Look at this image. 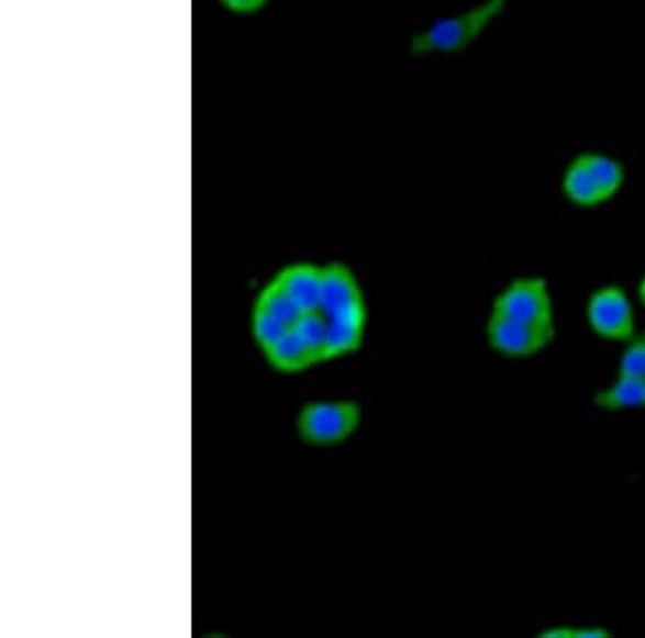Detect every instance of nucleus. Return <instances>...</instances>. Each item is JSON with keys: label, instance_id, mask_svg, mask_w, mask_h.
Here are the masks:
<instances>
[{"label": "nucleus", "instance_id": "nucleus-15", "mask_svg": "<svg viewBox=\"0 0 645 638\" xmlns=\"http://www.w3.org/2000/svg\"><path fill=\"white\" fill-rule=\"evenodd\" d=\"M541 638H575V628L572 626H557V628H548L543 630Z\"/></svg>", "mask_w": 645, "mask_h": 638}, {"label": "nucleus", "instance_id": "nucleus-12", "mask_svg": "<svg viewBox=\"0 0 645 638\" xmlns=\"http://www.w3.org/2000/svg\"><path fill=\"white\" fill-rule=\"evenodd\" d=\"M618 377L645 379V336L626 343V348L618 361Z\"/></svg>", "mask_w": 645, "mask_h": 638}, {"label": "nucleus", "instance_id": "nucleus-16", "mask_svg": "<svg viewBox=\"0 0 645 638\" xmlns=\"http://www.w3.org/2000/svg\"><path fill=\"white\" fill-rule=\"evenodd\" d=\"M640 296H642V303H644V305H645V276H644V280H642V282H640Z\"/></svg>", "mask_w": 645, "mask_h": 638}, {"label": "nucleus", "instance_id": "nucleus-3", "mask_svg": "<svg viewBox=\"0 0 645 638\" xmlns=\"http://www.w3.org/2000/svg\"><path fill=\"white\" fill-rule=\"evenodd\" d=\"M508 0H482L476 7L435 20L409 42L411 56L456 54L469 48L480 35L503 13Z\"/></svg>", "mask_w": 645, "mask_h": 638}, {"label": "nucleus", "instance_id": "nucleus-2", "mask_svg": "<svg viewBox=\"0 0 645 638\" xmlns=\"http://www.w3.org/2000/svg\"><path fill=\"white\" fill-rule=\"evenodd\" d=\"M364 422V406L353 398L308 400L296 413V435L312 449H334L351 441Z\"/></svg>", "mask_w": 645, "mask_h": 638}, {"label": "nucleus", "instance_id": "nucleus-10", "mask_svg": "<svg viewBox=\"0 0 645 638\" xmlns=\"http://www.w3.org/2000/svg\"><path fill=\"white\" fill-rule=\"evenodd\" d=\"M594 404L602 411H613V413L645 408V379L615 377V381L609 388L596 393Z\"/></svg>", "mask_w": 645, "mask_h": 638}, {"label": "nucleus", "instance_id": "nucleus-13", "mask_svg": "<svg viewBox=\"0 0 645 638\" xmlns=\"http://www.w3.org/2000/svg\"><path fill=\"white\" fill-rule=\"evenodd\" d=\"M222 9H226L233 15H254L263 11L269 0H218Z\"/></svg>", "mask_w": 645, "mask_h": 638}, {"label": "nucleus", "instance_id": "nucleus-1", "mask_svg": "<svg viewBox=\"0 0 645 638\" xmlns=\"http://www.w3.org/2000/svg\"><path fill=\"white\" fill-rule=\"evenodd\" d=\"M319 310L327 321L325 363L355 355L366 338L368 303L355 271L347 262H323Z\"/></svg>", "mask_w": 645, "mask_h": 638}, {"label": "nucleus", "instance_id": "nucleus-11", "mask_svg": "<svg viewBox=\"0 0 645 638\" xmlns=\"http://www.w3.org/2000/svg\"><path fill=\"white\" fill-rule=\"evenodd\" d=\"M583 157H586V161H588V166H590V170L594 175L602 200L604 202L611 200L622 190L624 179H626L622 161H618L615 157L604 155V153H583Z\"/></svg>", "mask_w": 645, "mask_h": 638}, {"label": "nucleus", "instance_id": "nucleus-14", "mask_svg": "<svg viewBox=\"0 0 645 638\" xmlns=\"http://www.w3.org/2000/svg\"><path fill=\"white\" fill-rule=\"evenodd\" d=\"M611 633L604 628H596V626H583V628H575V638H609Z\"/></svg>", "mask_w": 645, "mask_h": 638}, {"label": "nucleus", "instance_id": "nucleus-5", "mask_svg": "<svg viewBox=\"0 0 645 638\" xmlns=\"http://www.w3.org/2000/svg\"><path fill=\"white\" fill-rule=\"evenodd\" d=\"M487 343L497 355L508 359H527L543 352L555 340V325H532L491 310L487 318Z\"/></svg>", "mask_w": 645, "mask_h": 638}, {"label": "nucleus", "instance_id": "nucleus-4", "mask_svg": "<svg viewBox=\"0 0 645 638\" xmlns=\"http://www.w3.org/2000/svg\"><path fill=\"white\" fill-rule=\"evenodd\" d=\"M493 312L532 325H555V305L548 282L541 276L512 280L493 301Z\"/></svg>", "mask_w": 645, "mask_h": 638}, {"label": "nucleus", "instance_id": "nucleus-6", "mask_svg": "<svg viewBox=\"0 0 645 638\" xmlns=\"http://www.w3.org/2000/svg\"><path fill=\"white\" fill-rule=\"evenodd\" d=\"M586 318L596 336L613 343L635 338V310L624 289L607 284L596 289L586 305Z\"/></svg>", "mask_w": 645, "mask_h": 638}, {"label": "nucleus", "instance_id": "nucleus-9", "mask_svg": "<svg viewBox=\"0 0 645 638\" xmlns=\"http://www.w3.org/2000/svg\"><path fill=\"white\" fill-rule=\"evenodd\" d=\"M561 190H564V197L568 198L572 204L581 206V209H594V206L604 202L583 153H579L568 164V168L564 172V179H561Z\"/></svg>", "mask_w": 645, "mask_h": 638}, {"label": "nucleus", "instance_id": "nucleus-8", "mask_svg": "<svg viewBox=\"0 0 645 638\" xmlns=\"http://www.w3.org/2000/svg\"><path fill=\"white\" fill-rule=\"evenodd\" d=\"M263 361L278 374L296 377L303 374L314 366H321L319 355L308 346V343L293 327L280 343L274 344L269 350L263 352Z\"/></svg>", "mask_w": 645, "mask_h": 638}, {"label": "nucleus", "instance_id": "nucleus-7", "mask_svg": "<svg viewBox=\"0 0 645 638\" xmlns=\"http://www.w3.org/2000/svg\"><path fill=\"white\" fill-rule=\"evenodd\" d=\"M323 262L298 260L280 267L269 280L291 296L303 312H314L321 305Z\"/></svg>", "mask_w": 645, "mask_h": 638}]
</instances>
